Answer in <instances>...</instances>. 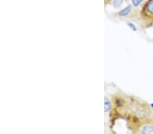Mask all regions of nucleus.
<instances>
[{
  "label": "nucleus",
  "mask_w": 153,
  "mask_h": 134,
  "mask_svg": "<svg viewBox=\"0 0 153 134\" xmlns=\"http://www.w3.org/2000/svg\"><path fill=\"white\" fill-rule=\"evenodd\" d=\"M129 26H131V27H132V29H133V30H134V31L136 30L135 26H133H133H132V23H129Z\"/></svg>",
  "instance_id": "obj_7"
},
{
  "label": "nucleus",
  "mask_w": 153,
  "mask_h": 134,
  "mask_svg": "<svg viewBox=\"0 0 153 134\" xmlns=\"http://www.w3.org/2000/svg\"><path fill=\"white\" fill-rule=\"evenodd\" d=\"M151 106H152V108H153V103H152V104H151Z\"/></svg>",
  "instance_id": "obj_8"
},
{
  "label": "nucleus",
  "mask_w": 153,
  "mask_h": 134,
  "mask_svg": "<svg viewBox=\"0 0 153 134\" xmlns=\"http://www.w3.org/2000/svg\"><path fill=\"white\" fill-rule=\"evenodd\" d=\"M123 2V0H113V6L115 8H119Z\"/></svg>",
  "instance_id": "obj_5"
},
{
  "label": "nucleus",
  "mask_w": 153,
  "mask_h": 134,
  "mask_svg": "<svg viewBox=\"0 0 153 134\" xmlns=\"http://www.w3.org/2000/svg\"><path fill=\"white\" fill-rule=\"evenodd\" d=\"M142 16L144 18H153V0H148L142 8Z\"/></svg>",
  "instance_id": "obj_1"
},
{
  "label": "nucleus",
  "mask_w": 153,
  "mask_h": 134,
  "mask_svg": "<svg viewBox=\"0 0 153 134\" xmlns=\"http://www.w3.org/2000/svg\"><path fill=\"white\" fill-rule=\"evenodd\" d=\"M104 111L105 113H108L111 109V102L108 97H105V102H104Z\"/></svg>",
  "instance_id": "obj_4"
},
{
  "label": "nucleus",
  "mask_w": 153,
  "mask_h": 134,
  "mask_svg": "<svg viewBox=\"0 0 153 134\" xmlns=\"http://www.w3.org/2000/svg\"><path fill=\"white\" fill-rule=\"evenodd\" d=\"M132 6H131V5H128V6H126L125 8H123L122 10L119 12L118 14L120 16H125L130 13V12L132 11Z\"/></svg>",
  "instance_id": "obj_2"
},
{
  "label": "nucleus",
  "mask_w": 153,
  "mask_h": 134,
  "mask_svg": "<svg viewBox=\"0 0 153 134\" xmlns=\"http://www.w3.org/2000/svg\"><path fill=\"white\" fill-rule=\"evenodd\" d=\"M144 0H132V3L134 7H138Z\"/></svg>",
  "instance_id": "obj_6"
},
{
  "label": "nucleus",
  "mask_w": 153,
  "mask_h": 134,
  "mask_svg": "<svg viewBox=\"0 0 153 134\" xmlns=\"http://www.w3.org/2000/svg\"><path fill=\"white\" fill-rule=\"evenodd\" d=\"M142 133H153V127L151 125H146L142 128L140 131Z\"/></svg>",
  "instance_id": "obj_3"
}]
</instances>
